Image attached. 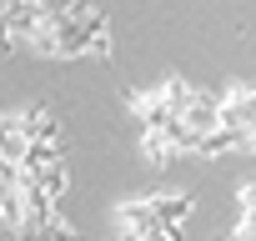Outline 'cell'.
<instances>
[{"label":"cell","instance_id":"1","mask_svg":"<svg viewBox=\"0 0 256 241\" xmlns=\"http://www.w3.org/2000/svg\"><path fill=\"white\" fill-rule=\"evenodd\" d=\"M236 241H256V181L241 186V226H236Z\"/></svg>","mask_w":256,"mask_h":241},{"label":"cell","instance_id":"2","mask_svg":"<svg viewBox=\"0 0 256 241\" xmlns=\"http://www.w3.org/2000/svg\"><path fill=\"white\" fill-rule=\"evenodd\" d=\"M241 146H256V110H251V120H246V131H241Z\"/></svg>","mask_w":256,"mask_h":241}]
</instances>
